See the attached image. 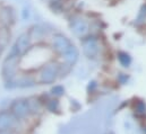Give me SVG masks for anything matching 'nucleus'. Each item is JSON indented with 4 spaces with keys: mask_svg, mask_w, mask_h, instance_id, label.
I'll list each match as a JSON object with an SVG mask.
<instances>
[{
    "mask_svg": "<svg viewBox=\"0 0 146 134\" xmlns=\"http://www.w3.org/2000/svg\"><path fill=\"white\" fill-rule=\"evenodd\" d=\"M59 69L60 64L57 62H48L38 70L36 81L41 85H51L53 83L57 78L59 77Z\"/></svg>",
    "mask_w": 146,
    "mask_h": 134,
    "instance_id": "f257e3e1",
    "label": "nucleus"
},
{
    "mask_svg": "<svg viewBox=\"0 0 146 134\" xmlns=\"http://www.w3.org/2000/svg\"><path fill=\"white\" fill-rule=\"evenodd\" d=\"M19 61H21V58L18 55L11 54V53H9L8 56L5 59V61L2 63V68H1V74L5 80V83L11 81L13 79H15L17 77Z\"/></svg>",
    "mask_w": 146,
    "mask_h": 134,
    "instance_id": "f03ea898",
    "label": "nucleus"
},
{
    "mask_svg": "<svg viewBox=\"0 0 146 134\" xmlns=\"http://www.w3.org/2000/svg\"><path fill=\"white\" fill-rule=\"evenodd\" d=\"M9 112L13 114V116L18 122L26 120L31 115L30 110H29L26 98H17V99L11 101L10 107H9Z\"/></svg>",
    "mask_w": 146,
    "mask_h": 134,
    "instance_id": "7ed1b4c3",
    "label": "nucleus"
},
{
    "mask_svg": "<svg viewBox=\"0 0 146 134\" xmlns=\"http://www.w3.org/2000/svg\"><path fill=\"white\" fill-rule=\"evenodd\" d=\"M31 45H32V39H31V36L29 35V33L27 32L22 33L17 37V39L9 53L16 54L19 58H22L23 55H25L29 52V50L31 49Z\"/></svg>",
    "mask_w": 146,
    "mask_h": 134,
    "instance_id": "20e7f679",
    "label": "nucleus"
},
{
    "mask_svg": "<svg viewBox=\"0 0 146 134\" xmlns=\"http://www.w3.org/2000/svg\"><path fill=\"white\" fill-rule=\"evenodd\" d=\"M80 44H82L83 52H84L86 58L95 59L98 56L99 51H100V46H99V43H98L95 37H93V36L83 37L80 41Z\"/></svg>",
    "mask_w": 146,
    "mask_h": 134,
    "instance_id": "39448f33",
    "label": "nucleus"
},
{
    "mask_svg": "<svg viewBox=\"0 0 146 134\" xmlns=\"http://www.w3.org/2000/svg\"><path fill=\"white\" fill-rule=\"evenodd\" d=\"M51 44H52L53 51L56 53H58L59 55H61V56L73 46L70 39L68 37H66L65 35H62V34H54L52 36Z\"/></svg>",
    "mask_w": 146,
    "mask_h": 134,
    "instance_id": "423d86ee",
    "label": "nucleus"
},
{
    "mask_svg": "<svg viewBox=\"0 0 146 134\" xmlns=\"http://www.w3.org/2000/svg\"><path fill=\"white\" fill-rule=\"evenodd\" d=\"M18 121L13 116L9 110H1L0 112V131L5 132H13L16 127Z\"/></svg>",
    "mask_w": 146,
    "mask_h": 134,
    "instance_id": "0eeeda50",
    "label": "nucleus"
},
{
    "mask_svg": "<svg viewBox=\"0 0 146 134\" xmlns=\"http://www.w3.org/2000/svg\"><path fill=\"white\" fill-rule=\"evenodd\" d=\"M35 83H36V80L34 78H32L27 74H25V76L17 74V77L15 79H13L11 81L6 83V87L10 88V89L11 88H30V87L35 86Z\"/></svg>",
    "mask_w": 146,
    "mask_h": 134,
    "instance_id": "6e6552de",
    "label": "nucleus"
},
{
    "mask_svg": "<svg viewBox=\"0 0 146 134\" xmlns=\"http://www.w3.org/2000/svg\"><path fill=\"white\" fill-rule=\"evenodd\" d=\"M15 23V12L14 9L9 6H2L0 8V24L3 27L10 28Z\"/></svg>",
    "mask_w": 146,
    "mask_h": 134,
    "instance_id": "1a4fd4ad",
    "label": "nucleus"
},
{
    "mask_svg": "<svg viewBox=\"0 0 146 134\" xmlns=\"http://www.w3.org/2000/svg\"><path fill=\"white\" fill-rule=\"evenodd\" d=\"M70 28L73 31V33L79 37H85V35L88 33V24L87 22H85L84 19L82 18H78V17H75L70 20Z\"/></svg>",
    "mask_w": 146,
    "mask_h": 134,
    "instance_id": "9d476101",
    "label": "nucleus"
},
{
    "mask_svg": "<svg viewBox=\"0 0 146 134\" xmlns=\"http://www.w3.org/2000/svg\"><path fill=\"white\" fill-rule=\"evenodd\" d=\"M27 101V106H29V110L31 115H37L41 113L42 108H43V104L40 99V97L35 96H31L29 98H26Z\"/></svg>",
    "mask_w": 146,
    "mask_h": 134,
    "instance_id": "9b49d317",
    "label": "nucleus"
},
{
    "mask_svg": "<svg viewBox=\"0 0 146 134\" xmlns=\"http://www.w3.org/2000/svg\"><path fill=\"white\" fill-rule=\"evenodd\" d=\"M78 58H79V51H78V49L73 45L64 55H62V59H64V61H65V63L66 64H68V66H74V64H76V62L78 61Z\"/></svg>",
    "mask_w": 146,
    "mask_h": 134,
    "instance_id": "f8f14e48",
    "label": "nucleus"
},
{
    "mask_svg": "<svg viewBox=\"0 0 146 134\" xmlns=\"http://www.w3.org/2000/svg\"><path fill=\"white\" fill-rule=\"evenodd\" d=\"M43 106L50 112V113H53V114H58L59 110H60V102L57 98H53V97H49L46 98V101L42 102Z\"/></svg>",
    "mask_w": 146,
    "mask_h": 134,
    "instance_id": "ddd939ff",
    "label": "nucleus"
},
{
    "mask_svg": "<svg viewBox=\"0 0 146 134\" xmlns=\"http://www.w3.org/2000/svg\"><path fill=\"white\" fill-rule=\"evenodd\" d=\"M10 36H11V34H10V30L8 27L0 26V49L1 50H5L8 46Z\"/></svg>",
    "mask_w": 146,
    "mask_h": 134,
    "instance_id": "4468645a",
    "label": "nucleus"
},
{
    "mask_svg": "<svg viewBox=\"0 0 146 134\" xmlns=\"http://www.w3.org/2000/svg\"><path fill=\"white\" fill-rule=\"evenodd\" d=\"M117 56H118V61H119V63H120L122 67L123 68L130 67V64H131L133 60H131V56H130L127 52L119 51V52H118V54H117Z\"/></svg>",
    "mask_w": 146,
    "mask_h": 134,
    "instance_id": "2eb2a0df",
    "label": "nucleus"
},
{
    "mask_svg": "<svg viewBox=\"0 0 146 134\" xmlns=\"http://www.w3.org/2000/svg\"><path fill=\"white\" fill-rule=\"evenodd\" d=\"M27 33L31 36V39H38V38H41V37L43 36L44 30H43L41 26H38V25H34V26H32V27L29 30Z\"/></svg>",
    "mask_w": 146,
    "mask_h": 134,
    "instance_id": "dca6fc26",
    "label": "nucleus"
},
{
    "mask_svg": "<svg viewBox=\"0 0 146 134\" xmlns=\"http://www.w3.org/2000/svg\"><path fill=\"white\" fill-rule=\"evenodd\" d=\"M134 112L137 116L142 117L146 115V102L144 101H137L134 104Z\"/></svg>",
    "mask_w": 146,
    "mask_h": 134,
    "instance_id": "f3484780",
    "label": "nucleus"
},
{
    "mask_svg": "<svg viewBox=\"0 0 146 134\" xmlns=\"http://www.w3.org/2000/svg\"><path fill=\"white\" fill-rule=\"evenodd\" d=\"M65 95V88L61 86V85H56L54 87H52L51 89V96L53 98H60Z\"/></svg>",
    "mask_w": 146,
    "mask_h": 134,
    "instance_id": "a211bd4d",
    "label": "nucleus"
},
{
    "mask_svg": "<svg viewBox=\"0 0 146 134\" xmlns=\"http://www.w3.org/2000/svg\"><path fill=\"white\" fill-rule=\"evenodd\" d=\"M128 79H129V77L126 73H119V76H118V81L121 85H126L128 82Z\"/></svg>",
    "mask_w": 146,
    "mask_h": 134,
    "instance_id": "6ab92c4d",
    "label": "nucleus"
},
{
    "mask_svg": "<svg viewBox=\"0 0 146 134\" xmlns=\"http://www.w3.org/2000/svg\"><path fill=\"white\" fill-rule=\"evenodd\" d=\"M96 87H98V83H96L95 81H90V83H88V86H87V91H88V94H93V91L96 89Z\"/></svg>",
    "mask_w": 146,
    "mask_h": 134,
    "instance_id": "aec40b11",
    "label": "nucleus"
},
{
    "mask_svg": "<svg viewBox=\"0 0 146 134\" xmlns=\"http://www.w3.org/2000/svg\"><path fill=\"white\" fill-rule=\"evenodd\" d=\"M0 134H13V132H5V131H0Z\"/></svg>",
    "mask_w": 146,
    "mask_h": 134,
    "instance_id": "412c9836",
    "label": "nucleus"
},
{
    "mask_svg": "<svg viewBox=\"0 0 146 134\" xmlns=\"http://www.w3.org/2000/svg\"><path fill=\"white\" fill-rule=\"evenodd\" d=\"M2 51H3V50H1V49H0V55L2 54Z\"/></svg>",
    "mask_w": 146,
    "mask_h": 134,
    "instance_id": "4be33fe9",
    "label": "nucleus"
},
{
    "mask_svg": "<svg viewBox=\"0 0 146 134\" xmlns=\"http://www.w3.org/2000/svg\"><path fill=\"white\" fill-rule=\"evenodd\" d=\"M144 133L146 134V126H145V127H144Z\"/></svg>",
    "mask_w": 146,
    "mask_h": 134,
    "instance_id": "5701e85b",
    "label": "nucleus"
}]
</instances>
